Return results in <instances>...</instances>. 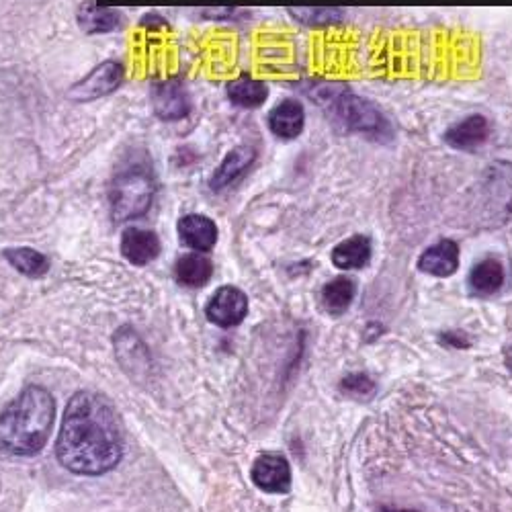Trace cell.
Segmentation results:
<instances>
[{"label":"cell","instance_id":"obj_1","mask_svg":"<svg viewBox=\"0 0 512 512\" xmlns=\"http://www.w3.org/2000/svg\"><path fill=\"white\" fill-rule=\"evenodd\" d=\"M56 455L76 476H103L123 457L121 422L111 402L91 390L76 392L64 412Z\"/></svg>","mask_w":512,"mask_h":512},{"label":"cell","instance_id":"obj_2","mask_svg":"<svg viewBox=\"0 0 512 512\" xmlns=\"http://www.w3.org/2000/svg\"><path fill=\"white\" fill-rule=\"evenodd\" d=\"M56 418L54 396L41 386H27L0 412V451L33 457L46 447Z\"/></svg>","mask_w":512,"mask_h":512},{"label":"cell","instance_id":"obj_3","mask_svg":"<svg viewBox=\"0 0 512 512\" xmlns=\"http://www.w3.org/2000/svg\"><path fill=\"white\" fill-rule=\"evenodd\" d=\"M154 193H156V187L152 177L140 168L125 170V173L117 175L109 191L113 220L121 224V222L142 218L144 213L152 207Z\"/></svg>","mask_w":512,"mask_h":512},{"label":"cell","instance_id":"obj_4","mask_svg":"<svg viewBox=\"0 0 512 512\" xmlns=\"http://www.w3.org/2000/svg\"><path fill=\"white\" fill-rule=\"evenodd\" d=\"M332 111L334 117L355 134L375 138L379 142L392 138V125L386 119V115H383L371 101L359 95H336L332 101Z\"/></svg>","mask_w":512,"mask_h":512},{"label":"cell","instance_id":"obj_5","mask_svg":"<svg viewBox=\"0 0 512 512\" xmlns=\"http://www.w3.org/2000/svg\"><path fill=\"white\" fill-rule=\"evenodd\" d=\"M123 76H125L123 64L117 60H107L97 68H93L87 76L80 78L76 84H72L68 97L80 103L103 99L121 87Z\"/></svg>","mask_w":512,"mask_h":512},{"label":"cell","instance_id":"obj_6","mask_svg":"<svg viewBox=\"0 0 512 512\" xmlns=\"http://www.w3.org/2000/svg\"><path fill=\"white\" fill-rule=\"evenodd\" d=\"M248 314V297L234 285H224L211 295L205 306V316L220 328H234L244 322Z\"/></svg>","mask_w":512,"mask_h":512},{"label":"cell","instance_id":"obj_7","mask_svg":"<svg viewBox=\"0 0 512 512\" xmlns=\"http://www.w3.org/2000/svg\"><path fill=\"white\" fill-rule=\"evenodd\" d=\"M250 478L267 494H287L291 488L289 461L281 453H261L252 463Z\"/></svg>","mask_w":512,"mask_h":512},{"label":"cell","instance_id":"obj_8","mask_svg":"<svg viewBox=\"0 0 512 512\" xmlns=\"http://www.w3.org/2000/svg\"><path fill=\"white\" fill-rule=\"evenodd\" d=\"M113 347H115V357L127 375L140 379L148 373L152 365L150 353L134 328L130 326L119 328L113 336Z\"/></svg>","mask_w":512,"mask_h":512},{"label":"cell","instance_id":"obj_9","mask_svg":"<svg viewBox=\"0 0 512 512\" xmlns=\"http://www.w3.org/2000/svg\"><path fill=\"white\" fill-rule=\"evenodd\" d=\"M152 107L162 121L183 119L191 113L189 91L177 78L158 82L152 91Z\"/></svg>","mask_w":512,"mask_h":512},{"label":"cell","instance_id":"obj_10","mask_svg":"<svg viewBox=\"0 0 512 512\" xmlns=\"http://www.w3.org/2000/svg\"><path fill=\"white\" fill-rule=\"evenodd\" d=\"M484 193L496 213L512 218V162L498 160L484 175Z\"/></svg>","mask_w":512,"mask_h":512},{"label":"cell","instance_id":"obj_11","mask_svg":"<svg viewBox=\"0 0 512 512\" xmlns=\"http://www.w3.org/2000/svg\"><path fill=\"white\" fill-rule=\"evenodd\" d=\"M162 250L160 238L152 230L144 228H127L121 236V254L127 263L136 267L150 265L158 259Z\"/></svg>","mask_w":512,"mask_h":512},{"label":"cell","instance_id":"obj_12","mask_svg":"<svg viewBox=\"0 0 512 512\" xmlns=\"http://www.w3.org/2000/svg\"><path fill=\"white\" fill-rule=\"evenodd\" d=\"M181 242L195 252H209L218 242V226L201 213H189L177 224Z\"/></svg>","mask_w":512,"mask_h":512},{"label":"cell","instance_id":"obj_13","mask_svg":"<svg viewBox=\"0 0 512 512\" xmlns=\"http://www.w3.org/2000/svg\"><path fill=\"white\" fill-rule=\"evenodd\" d=\"M490 138V123L484 115H469L455 123L445 134V142L455 150H476L482 148Z\"/></svg>","mask_w":512,"mask_h":512},{"label":"cell","instance_id":"obj_14","mask_svg":"<svg viewBox=\"0 0 512 512\" xmlns=\"http://www.w3.org/2000/svg\"><path fill=\"white\" fill-rule=\"evenodd\" d=\"M256 160V150L248 144L236 146L234 150L228 152V156L222 160V164L216 168V173L211 175L209 187L213 191H224L230 185H234L246 170L252 166V162Z\"/></svg>","mask_w":512,"mask_h":512},{"label":"cell","instance_id":"obj_15","mask_svg":"<svg viewBox=\"0 0 512 512\" xmlns=\"http://www.w3.org/2000/svg\"><path fill=\"white\" fill-rule=\"evenodd\" d=\"M418 269L433 277H451L459 269V246L453 240L429 246L420 254Z\"/></svg>","mask_w":512,"mask_h":512},{"label":"cell","instance_id":"obj_16","mask_svg":"<svg viewBox=\"0 0 512 512\" xmlns=\"http://www.w3.org/2000/svg\"><path fill=\"white\" fill-rule=\"evenodd\" d=\"M304 123V105L297 99H285L269 113L271 132L281 140H293L300 136L304 132Z\"/></svg>","mask_w":512,"mask_h":512},{"label":"cell","instance_id":"obj_17","mask_svg":"<svg viewBox=\"0 0 512 512\" xmlns=\"http://www.w3.org/2000/svg\"><path fill=\"white\" fill-rule=\"evenodd\" d=\"M371 261V240L367 236L347 238L332 250L334 267L343 271H355L367 267Z\"/></svg>","mask_w":512,"mask_h":512},{"label":"cell","instance_id":"obj_18","mask_svg":"<svg viewBox=\"0 0 512 512\" xmlns=\"http://www.w3.org/2000/svg\"><path fill=\"white\" fill-rule=\"evenodd\" d=\"M213 275V265L201 252L183 254L175 263V279L185 287H203Z\"/></svg>","mask_w":512,"mask_h":512},{"label":"cell","instance_id":"obj_19","mask_svg":"<svg viewBox=\"0 0 512 512\" xmlns=\"http://www.w3.org/2000/svg\"><path fill=\"white\" fill-rule=\"evenodd\" d=\"M504 279H506V273H504L502 263L498 259H484L472 269L467 281H469V289H472V293L488 297L502 289Z\"/></svg>","mask_w":512,"mask_h":512},{"label":"cell","instance_id":"obj_20","mask_svg":"<svg viewBox=\"0 0 512 512\" xmlns=\"http://www.w3.org/2000/svg\"><path fill=\"white\" fill-rule=\"evenodd\" d=\"M121 15L115 9L89 0L78 9V25L87 33H111L119 27Z\"/></svg>","mask_w":512,"mask_h":512},{"label":"cell","instance_id":"obj_21","mask_svg":"<svg viewBox=\"0 0 512 512\" xmlns=\"http://www.w3.org/2000/svg\"><path fill=\"white\" fill-rule=\"evenodd\" d=\"M355 293L357 285L351 277H336L328 281L322 289V306L334 316L345 314L355 300Z\"/></svg>","mask_w":512,"mask_h":512},{"label":"cell","instance_id":"obj_22","mask_svg":"<svg viewBox=\"0 0 512 512\" xmlns=\"http://www.w3.org/2000/svg\"><path fill=\"white\" fill-rule=\"evenodd\" d=\"M5 259L9 261L11 267H15L21 275L39 279L44 277L50 271V261L46 254H41L35 248L19 246V248H7L5 250Z\"/></svg>","mask_w":512,"mask_h":512},{"label":"cell","instance_id":"obj_23","mask_svg":"<svg viewBox=\"0 0 512 512\" xmlns=\"http://www.w3.org/2000/svg\"><path fill=\"white\" fill-rule=\"evenodd\" d=\"M267 95V84L248 76H242L228 84V99L242 109L261 107L267 101Z\"/></svg>","mask_w":512,"mask_h":512},{"label":"cell","instance_id":"obj_24","mask_svg":"<svg viewBox=\"0 0 512 512\" xmlns=\"http://www.w3.org/2000/svg\"><path fill=\"white\" fill-rule=\"evenodd\" d=\"M340 392L353 398H371L375 394V381L367 373H351L340 381Z\"/></svg>","mask_w":512,"mask_h":512},{"label":"cell","instance_id":"obj_25","mask_svg":"<svg viewBox=\"0 0 512 512\" xmlns=\"http://www.w3.org/2000/svg\"><path fill=\"white\" fill-rule=\"evenodd\" d=\"M441 343H445V345H449V347H453V349H467L469 345V338L465 336V334H461V332H447V334H443L441 336Z\"/></svg>","mask_w":512,"mask_h":512},{"label":"cell","instance_id":"obj_26","mask_svg":"<svg viewBox=\"0 0 512 512\" xmlns=\"http://www.w3.org/2000/svg\"><path fill=\"white\" fill-rule=\"evenodd\" d=\"M504 359H506V365H508V369L512 371V345L504 351Z\"/></svg>","mask_w":512,"mask_h":512}]
</instances>
